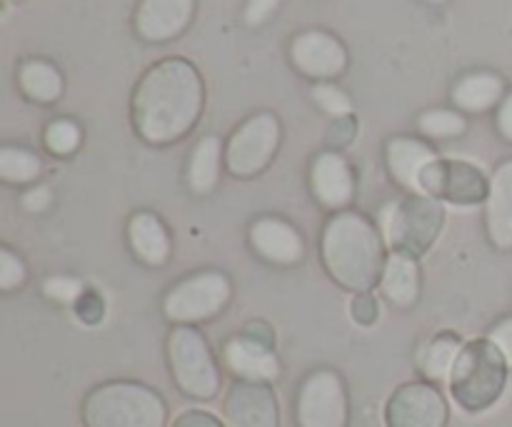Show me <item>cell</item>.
<instances>
[{
  "label": "cell",
  "instance_id": "5b68a950",
  "mask_svg": "<svg viewBox=\"0 0 512 427\" xmlns=\"http://www.w3.org/2000/svg\"><path fill=\"white\" fill-rule=\"evenodd\" d=\"M168 363L185 395L210 400L220 388V373L203 335L193 328H175L168 338Z\"/></svg>",
  "mask_w": 512,
  "mask_h": 427
},
{
  "label": "cell",
  "instance_id": "83f0119b",
  "mask_svg": "<svg viewBox=\"0 0 512 427\" xmlns=\"http://www.w3.org/2000/svg\"><path fill=\"white\" fill-rule=\"evenodd\" d=\"M315 100L320 103V108L328 110L330 115H348L350 113V100L343 90H338L335 85H318L313 90Z\"/></svg>",
  "mask_w": 512,
  "mask_h": 427
},
{
  "label": "cell",
  "instance_id": "1f68e13d",
  "mask_svg": "<svg viewBox=\"0 0 512 427\" xmlns=\"http://www.w3.org/2000/svg\"><path fill=\"white\" fill-rule=\"evenodd\" d=\"M490 340L498 345V350L505 355V360H508V365L512 368V318L500 323L498 328L490 333Z\"/></svg>",
  "mask_w": 512,
  "mask_h": 427
},
{
  "label": "cell",
  "instance_id": "9c48e42d",
  "mask_svg": "<svg viewBox=\"0 0 512 427\" xmlns=\"http://www.w3.org/2000/svg\"><path fill=\"white\" fill-rule=\"evenodd\" d=\"M388 427H445L448 405L445 398L428 383H410L395 390L385 405Z\"/></svg>",
  "mask_w": 512,
  "mask_h": 427
},
{
  "label": "cell",
  "instance_id": "d6a6232c",
  "mask_svg": "<svg viewBox=\"0 0 512 427\" xmlns=\"http://www.w3.org/2000/svg\"><path fill=\"white\" fill-rule=\"evenodd\" d=\"M278 3L280 0H250L248 10H245V18H248V23H253V25L263 23V20L268 18L275 8H278Z\"/></svg>",
  "mask_w": 512,
  "mask_h": 427
},
{
  "label": "cell",
  "instance_id": "f1b7e54d",
  "mask_svg": "<svg viewBox=\"0 0 512 427\" xmlns=\"http://www.w3.org/2000/svg\"><path fill=\"white\" fill-rule=\"evenodd\" d=\"M23 278L25 270L20 265V260L10 250H0V288H15V285L23 283Z\"/></svg>",
  "mask_w": 512,
  "mask_h": 427
},
{
  "label": "cell",
  "instance_id": "e0dca14e",
  "mask_svg": "<svg viewBox=\"0 0 512 427\" xmlns=\"http://www.w3.org/2000/svg\"><path fill=\"white\" fill-rule=\"evenodd\" d=\"M488 228L498 248H512V160L500 165L490 185Z\"/></svg>",
  "mask_w": 512,
  "mask_h": 427
},
{
  "label": "cell",
  "instance_id": "6da1fadb",
  "mask_svg": "<svg viewBox=\"0 0 512 427\" xmlns=\"http://www.w3.org/2000/svg\"><path fill=\"white\" fill-rule=\"evenodd\" d=\"M200 105L203 85L193 65L178 58L163 60L135 90V125L150 143H170L193 128Z\"/></svg>",
  "mask_w": 512,
  "mask_h": 427
},
{
  "label": "cell",
  "instance_id": "30bf717a",
  "mask_svg": "<svg viewBox=\"0 0 512 427\" xmlns=\"http://www.w3.org/2000/svg\"><path fill=\"white\" fill-rule=\"evenodd\" d=\"M278 123L273 115L263 113L250 118L238 133L233 135L228 145V168L235 175H253L260 168H265L270 155L275 153L278 145Z\"/></svg>",
  "mask_w": 512,
  "mask_h": 427
},
{
  "label": "cell",
  "instance_id": "7a4b0ae2",
  "mask_svg": "<svg viewBox=\"0 0 512 427\" xmlns=\"http://www.w3.org/2000/svg\"><path fill=\"white\" fill-rule=\"evenodd\" d=\"M325 265L338 283L353 290L373 288L383 263V245L373 225L360 215H338L325 228Z\"/></svg>",
  "mask_w": 512,
  "mask_h": 427
},
{
  "label": "cell",
  "instance_id": "4dcf8cb0",
  "mask_svg": "<svg viewBox=\"0 0 512 427\" xmlns=\"http://www.w3.org/2000/svg\"><path fill=\"white\" fill-rule=\"evenodd\" d=\"M173 427H228V425H223L215 415L205 413V410H185L183 415L175 418Z\"/></svg>",
  "mask_w": 512,
  "mask_h": 427
},
{
  "label": "cell",
  "instance_id": "836d02e7",
  "mask_svg": "<svg viewBox=\"0 0 512 427\" xmlns=\"http://www.w3.org/2000/svg\"><path fill=\"white\" fill-rule=\"evenodd\" d=\"M25 208H30V210H43L45 205H48V200H50V193L45 188H38V190H30L28 195H25Z\"/></svg>",
  "mask_w": 512,
  "mask_h": 427
},
{
  "label": "cell",
  "instance_id": "d6986e66",
  "mask_svg": "<svg viewBox=\"0 0 512 427\" xmlns=\"http://www.w3.org/2000/svg\"><path fill=\"white\" fill-rule=\"evenodd\" d=\"M130 243L133 250L138 253L140 260H145L148 265H163L168 260L170 243L165 228L160 225V220L150 213H140L130 220Z\"/></svg>",
  "mask_w": 512,
  "mask_h": 427
},
{
  "label": "cell",
  "instance_id": "4fadbf2b",
  "mask_svg": "<svg viewBox=\"0 0 512 427\" xmlns=\"http://www.w3.org/2000/svg\"><path fill=\"white\" fill-rule=\"evenodd\" d=\"M193 0H143L138 10V33L148 40H168L188 25Z\"/></svg>",
  "mask_w": 512,
  "mask_h": 427
},
{
  "label": "cell",
  "instance_id": "f546056e",
  "mask_svg": "<svg viewBox=\"0 0 512 427\" xmlns=\"http://www.w3.org/2000/svg\"><path fill=\"white\" fill-rule=\"evenodd\" d=\"M45 293L55 300H63V303H73L80 293H83V285L73 278H50L43 285Z\"/></svg>",
  "mask_w": 512,
  "mask_h": 427
},
{
  "label": "cell",
  "instance_id": "484cf974",
  "mask_svg": "<svg viewBox=\"0 0 512 427\" xmlns=\"http://www.w3.org/2000/svg\"><path fill=\"white\" fill-rule=\"evenodd\" d=\"M420 128H423V133L433 135V138H450V135L463 133L465 120L458 113H450V110H430L420 118Z\"/></svg>",
  "mask_w": 512,
  "mask_h": 427
},
{
  "label": "cell",
  "instance_id": "52a82bcc",
  "mask_svg": "<svg viewBox=\"0 0 512 427\" xmlns=\"http://www.w3.org/2000/svg\"><path fill=\"white\" fill-rule=\"evenodd\" d=\"M348 398L343 380L330 370H318L303 383L298 393L300 427H345Z\"/></svg>",
  "mask_w": 512,
  "mask_h": 427
},
{
  "label": "cell",
  "instance_id": "ffe728a7",
  "mask_svg": "<svg viewBox=\"0 0 512 427\" xmlns=\"http://www.w3.org/2000/svg\"><path fill=\"white\" fill-rule=\"evenodd\" d=\"M383 290L393 303L413 305L418 298V265L408 255L390 258L383 273Z\"/></svg>",
  "mask_w": 512,
  "mask_h": 427
},
{
  "label": "cell",
  "instance_id": "ac0fdd59",
  "mask_svg": "<svg viewBox=\"0 0 512 427\" xmlns=\"http://www.w3.org/2000/svg\"><path fill=\"white\" fill-rule=\"evenodd\" d=\"M388 160L395 178H398L400 183L408 185V188L420 190V175H423V170L428 168V165L435 163V155L428 145L418 143V140L400 138L390 143Z\"/></svg>",
  "mask_w": 512,
  "mask_h": 427
},
{
  "label": "cell",
  "instance_id": "9a60e30c",
  "mask_svg": "<svg viewBox=\"0 0 512 427\" xmlns=\"http://www.w3.org/2000/svg\"><path fill=\"white\" fill-rule=\"evenodd\" d=\"M250 240H253V248L258 250L263 258L273 260V263L290 265L303 255V243H300V235L290 228L288 223L275 218L258 220L250 230Z\"/></svg>",
  "mask_w": 512,
  "mask_h": 427
},
{
  "label": "cell",
  "instance_id": "d4e9b609",
  "mask_svg": "<svg viewBox=\"0 0 512 427\" xmlns=\"http://www.w3.org/2000/svg\"><path fill=\"white\" fill-rule=\"evenodd\" d=\"M38 173L40 163L35 155L18 148L0 150V175H3L8 183H25V180H33Z\"/></svg>",
  "mask_w": 512,
  "mask_h": 427
},
{
  "label": "cell",
  "instance_id": "8fae6325",
  "mask_svg": "<svg viewBox=\"0 0 512 427\" xmlns=\"http://www.w3.org/2000/svg\"><path fill=\"white\" fill-rule=\"evenodd\" d=\"M228 427H278V403L268 383L240 380L225 398Z\"/></svg>",
  "mask_w": 512,
  "mask_h": 427
},
{
  "label": "cell",
  "instance_id": "5bb4252c",
  "mask_svg": "<svg viewBox=\"0 0 512 427\" xmlns=\"http://www.w3.org/2000/svg\"><path fill=\"white\" fill-rule=\"evenodd\" d=\"M223 358L240 380H250V383H270L280 375L275 355L253 340H230L223 350Z\"/></svg>",
  "mask_w": 512,
  "mask_h": 427
},
{
  "label": "cell",
  "instance_id": "277c9868",
  "mask_svg": "<svg viewBox=\"0 0 512 427\" xmlns=\"http://www.w3.org/2000/svg\"><path fill=\"white\" fill-rule=\"evenodd\" d=\"M88 427H165L168 410L155 390L138 383H108L85 398Z\"/></svg>",
  "mask_w": 512,
  "mask_h": 427
},
{
  "label": "cell",
  "instance_id": "44dd1931",
  "mask_svg": "<svg viewBox=\"0 0 512 427\" xmlns=\"http://www.w3.org/2000/svg\"><path fill=\"white\" fill-rule=\"evenodd\" d=\"M500 95H503V83H500V78H495V75L490 73H478L460 80L453 98L455 103L465 110H485L490 108Z\"/></svg>",
  "mask_w": 512,
  "mask_h": 427
},
{
  "label": "cell",
  "instance_id": "3957f363",
  "mask_svg": "<svg viewBox=\"0 0 512 427\" xmlns=\"http://www.w3.org/2000/svg\"><path fill=\"white\" fill-rule=\"evenodd\" d=\"M508 380V360L493 340H473L458 355L450 373V393L468 413H483L500 400Z\"/></svg>",
  "mask_w": 512,
  "mask_h": 427
},
{
  "label": "cell",
  "instance_id": "603a6c76",
  "mask_svg": "<svg viewBox=\"0 0 512 427\" xmlns=\"http://www.w3.org/2000/svg\"><path fill=\"white\" fill-rule=\"evenodd\" d=\"M460 350H463L460 348V340L450 338V335L433 340L420 353V368H423V373L430 380H450V373H453L455 363H458Z\"/></svg>",
  "mask_w": 512,
  "mask_h": 427
},
{
  "label": "cell",
  "instance_id": "2e32d148",
  "mask_svg": "<svg viewBox=\"0 0 512 427\" xmlns=\"http://www.w3.org/2000/svg\"><path fill=\"white\" fill-rule=\"evenodd\" d=\"M313 190L328 208H340L353 195V178L340 155L325 153L313 165Z\"/></svg>",
  "mask_w": 512,
  "mask_h": 427
},
{
  "label": "cell",
  "instance_id": "7402d4cb",
  "mask_svg": "<svg viewBox=\"0 0 512 427\" xmlns=\"http://www.w3.org/2000/svg\"><path fill=\"white\" fill-rule=\"evenodd\" d=\"M20 85H23V90L30 98L40 100V103H50L63 90V80H60L58 70L48 63H38V60L23 65V70H20Z\"/></svg>",
  "mask_w": 512,
  "mask_h": 427
},
{
  "label": "cell",
  "instance_id": "ba28073f",
  "mask_svg": "<svg viewBox=\"0 0 512 427\" xmlns=\"http://www.w3.org/2000/svg\"><path fill=\"white\" fill-rule=\"evenodd\" d=\"M230 298L228 280L218 273H203L180 283L165 298V313L178 323H195V320L213 318Z\"/></svg>",
  "mask_w": 512,
  "mask_h": 427
},
{
  "label": "cell",
  "instance_id": "8992f818",
  "mask_svg": "<svg viewBox=\"0 0 512 427\" xmlns=\"http://www.w3.org/2000/svg\"><path fill=\"white\" fill-rule=\"evenodd\" d=\"M443 223V208L430 198H410L385 213V238L400 255H418L428 250Z\"/></svg>",
  "mask_w": 512,
  "mask_h": 427
},
{
  "label": "cell",
  "instance_id": "4316f807",
  "mask_svg": "<svg viewBox=\"0 0 512 427\" xmlns=\"http://www.w3.org/2000/svg\"><path fill=\"white\" fill-rule=\"evenodd\" d=\"M78 143L80 130L75 128L73 123H68V120H58V123L50 125L48 133H45V145H48L55 155L73 153V150L78 148Z\"/></svg>",
  "mask_w": 512,
  "mask_h": 427
},
{
  "label": "cell",
  "instance_id": "cb8c5ba5",
  "mask_svg": "<svg viewBox=\"0 0 512 427\" xmlns=\"http://www.w3.org/2000/svg\"><path fill=\"white\" fill-rule=\"evenodd\" d=\"M220 168V143L218 138H205L193 153V163H190V185L195 193H208L218 180Z\"/></svg>",
  "mask_w": 512,
  "mask_h": 427
},
{
  "label": "cell",
  "instance_id": "e575fe53",
  "mask_svg": "<svg viewBox=\"0 0 512 427\" xmlns=\"http://www.w3.org/2000/svg\"><path fill=\"white\" fill-rule=\"evenodd\" d=\"M498 125L500 130H503V135L508 140H512V95L508 100L503 103V108H500V115H498Z\"/></svg>",
  "mask_w": 512,
  "mask_h": 427
},
{
  "label": "cell",
  "instance_id": "d590c367",
  "mask_svg": "<svg viewBox=\"0 0 512 427\" xmlns=\"http://www.w3.org/2000/svg\"><path fill=\"white\" fill-rule=\"evenodd\" d=\"M430 3H443V0H430Z\"/></svg>",
  "mask_w": 512,
  "mask_h": 427
},
{
  "label": "cell",
  "instance_id": "7c38bea8",
  "mask_svg": "<svg viewBox=\"0 0 512 427\" xmlns=\"http://www.w3.org/2000/svg\"><path fill=\"white\" fill-rule=\"evenodd\" d=\"M293 60L305 75L313 78H333L345 68V50L333 35L303 33L293 43Z\"/></svg>",
  "mask_w": 512,
  "mask_h": 427
}]
</instances>
